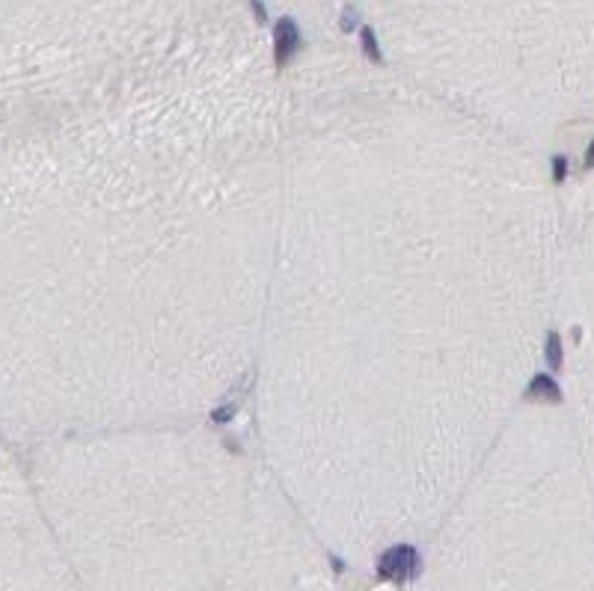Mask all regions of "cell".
Here are the masks:
<instances>
[{
    "label": "cell",
    "mask_w": 594,
    "mask_h": 591,
    "mask_svg": "<svg viewBox=\"0 0 594 591\" xmlns=\"http://www.w3.org/2000/svg\"><path fill=\"white\" fill-rule=\"evenodd\" d=\"M416 571H419V556L407 544L386 549L377 561V576H384V580H410Z\"/></svg>",
    "instance_id": "cell-1"
},
{
    "label": "cell",
    "mask_w": 594,
    "mask_h": 591,
    "mask_svg": "<svg viewBox=\"0 0 594 591\" xmlns=\"http://www.w3.org/2000/svg\"><path fill=\"white\" fill-rule=\"evenodd\" d=\"M294 45H297L294 24H291V21H282V24H279V30H277V63H279V65L291 57Z\"/></svg>",
    "instance_id": "cell-2"
},
{
    "label": "cell",
    "mask_w": 594,
    "mask_h": 591,
    "mask_svg": "<svg viewBox=\"0 0 594 591\" xmlns=\"http://www.w3.org/2000/svg\"><path fill=\"white\" fill-rule=\"evenodd\" d=\"M529 395L532 398H559V389L547 378V374H538V378L532 381V386H529Z\"/></svg>",
    "instance_id": "cell-3"
},
{
    "label": "cell",
    "mask_w": 594,
    "mask_h": 591,
    "mask_svg": "<svg viewBox=\"0 0 594 591\" xmlns=\"http://www.w3.org/2000/svg\"><path fill=\"white\" fill-rule=\"evenodd\" d=\"M547 360H550V369L562 366V348H559V336L556 333H552L550 342H547Z\"/></svg>",
    "instance_id": "cell-4"
},
{
    "label": "cell",
    "mask_w": 594,
    "mask_h": 591,
    "mask_svg": "<svg viewBox=\"0 0 594 591\" xmlns=\"http://www.w3.org/2000/svg\"><path fill=\"white\" fill-rule=\"evenodd\" d=\"M556 179H564V160H556Z\"/></svg>",
    "instance_id": "cell-5"
},
{
    "label": "cell",
    "mask_w": 594,
    "mask_h": 591,
    "mask_svg": "<svg viewBox=\"0 0 594 591\" xmlns=\"http://www.w3.org/2000/svg\"><path fill=\"white\" fill-rule=\"evenodd\" d=\"M588 167H594V143L588 146Z\"/></svg>",
    "instance_id": "cell-6"
}]
</instances>
